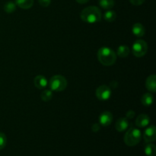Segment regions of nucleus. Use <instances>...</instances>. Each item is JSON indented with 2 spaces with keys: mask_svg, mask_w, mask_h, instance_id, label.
Masks as SVG:
<instances>
[{
  "mask_svg": "<svg viewBox=\"0 0 156 156\" xmlns=\"http://www.w3.org/2000/svg\"><path fill=\"white\" fill-rule=\"evenodd\" d=\"M101 12L99 8L96 6H88L81 12V18L85 22L88 24H94L101 19Z\"/></svg>",
  "mask_w": 156,
  "mask_h": 156,
  "instance_id": "1",
  "label": "nucleus"
},
{
  "mask_svg": "<svg viewBox=\"0 0 156 156\" xmlns=\"http://www.w3.org/2000/svg\"><path fill=\"white\" fill-rule=\"evenodd\" d=\"M98 59L102 65L110 66L115 63L117 60V54L109 47H103L98 50Z\"/></svg>",
  "mask_w": 156,
  "mask_h": 156,
  "instance_id": "2",
  "label": "nucleus"
},
{
  "mask_svg": "<svg viewBox=\"0 0 156 156\" xmlns=\"http://www.w3.org/2000/svg\"><path fill=\"white\" fill-rule=\"evenodd\" d=\"M142 139L141 131L137 128H129L124 135V143L128 146H135L138 144Z\"/></svg>",
  "mask_w": 156,
  "mask_h": 156,
  "instance_id": "3",
  "label": "nucleus"
},
{
  "mask_svg": "<svg viewBox=\"0 0 156 156\" xmlns=\"http://www.w3.org/2000/svg\"><path fill=\"white\" fill-rule=\"evenodd\" d=\"M67 87V81L65 77L60 75L53 76L50 80V90L53 91H62Z\"/></svg>",
  "mask_w": 156,
  "mask_h": 156,
  "instance_id": "4",
  "label": "nucleus"
},
{
  "mask_svg": "<svg viewBox=\"0 0 156 156\" xmlns=\"http://www.w3.org/2000/svg\"><path fill=\"white\" fill-rule=\"evenodd\" d=\"M148 45L146 41L143 40H138L133 44V54L136 57H142L147 53Z\"/></svg>",
  "mask_w": 156,
  "mask_h": 156,
  "instance_id": "5",
  "label": "nucleus"
},
{
  "mask_svg": "<svg viewBox=\"0 0 156 156\" xmlns=\"http://www.w3.org/2000/svg\"><path fill=\"white\" fill-rule=\"evenodd\" d=\"M111 94L112 92H111V89L110 88V87L105 85L99 86L95 91L97 98L100 101H103L108 100L111 98Z\"/></svg>",
  "mask_w": 156,
  "mask_h": 156,
  "instance_id": "6",
  "label": "nucleus"
},
{
  "mask_svg": "<svg viewBox=\"0 0 156 156\" xmlns=\"http://www.w3.org/2000/svg\"><path fill=\"white\" fill-rule=\"evenodd\" d=\"M143 139L147 143H152L156 139V128L154 125H151L145 130Z\"/></svg>",
  "mask_w": 156,
  "mask_h": 156,
  "instance_id": "7",
  "label": "nucleus"
},
{
  "mask_svg": "<svg viewBox=\"0 0 156 156\" xmlns=\"http://www.w3.org/2000/svg\"><path fill=\"white\" fill-rule=\"evenodd\" d=\"M113 120V114L110 111H105L99 117V123L101 126H108L111 125Z\"/></svg>",
  "mask_w": 156,
  "mask_h": 156,
  "instance_id": "8",
  "label": "nucleus"
},
{
  "mask_svg": "<svg viewBox=\"0 0 156 156\" xmlns=\"http://www.w3.org/2000/svg\"><path fill=\"white\" fill-rule=\"evenodd\" d=\"M149 122H150V118H149V116L147 114H142L140 116H138V117L136 118V126L140 128L146 127L149 124Z\"/></svg>",
  "mask_w": 156,
  "mask_h": 156,
  "instance_id": "9",
  "label": "nucleus"
},
{
  "mask_svg": "<svg viewBox=\"0 0 156 156\" xmlns=\"http://www.w3.org/2000/svg\"><path fill=\"white\" fill-rule=\"evenodd\" d=\"M34 84L35 87L37 88L38 89H44L48 85V82H47V79H46L45 76L39 75L34 78Z\"/></svg>",
  "mask_w": 156,
  "mask_h": 156,
  "instance_id": "10",
  "label": "nucleus"
},
{
  "mask_svg": "<svg viewBox=\"0 0 156 156\" xmlns=\"http://www.w3.org/2000/svg\"><path fill=\"white\" fill-rule=\"evenodd\" d=\"M128 126H129V121H128L127 118L121 117L116 122L115 128L118 132H123L127 129Z\"/></svg>",
  "mask_w": 156,
  "mask_h": 156,
  "instance_id": "11",
  "label": "nucleus"
},
{
  "mask_svg": "<svg viewBox=\"0 0 156 156\" xmlns=\"http://www.w3.org/2000/svg\"><path fill=\"white\" fill-rule=\"evenodd\" d=\"M146 88L150 92H155L156 91V76L155 75H151L147 78L146 81Z\"/></svg>",
  "mask_w": 156,
  "mask_h": 156,
  "instance_id": "12",
  "label": "nucleus"
},
{
  "mask_svg": "<svg viewBox=\"0 0 156 156\" xmlns=\"http://www.w3.org/2000/svg\"><path fill=\"white\" fill-rule=\"evenodd\" d=\"M132 32L135 36L141 37L144 36L145 34V27L140 23H136L133 24L132 27Z\"/></svg>",
  "mask_w": 156,
  "mask_h": 156,
  "instance_id": "13",
  "label": "nucleus"
},
{
  "mask_svg": "<svg viewBox=\"0 0 156 156\" xmlns=\"http://www.w3.org/2000/svg\"><path fill=\"white\" fill-rule=\"evenodd\" d=\"M15 4L23 9H28L33 6L34 0H15Z\"/></svg>",
  "mask_w": 156,
  "mask_h": 156,
  "instance_id": "14",
  "label": "nucleus"
},
{
  "mask_svg": "<svg viewBox=\"0 0 156 156\" xmlns=\"http://www.w3.org/2000/svg\"><path fill=\"white\" fill-rule=\"evenodd\" d=\"M142 104L146 107H149L153 104L154 97L150 93H146L142 97Z\"/></svg>",
  "mask_w": 156,
  "mask_h": 156,
  "instance_id": "15",
  "label": "nucleus"
},
{
  "mask_svg": "<svg viewBox=\"0 0 156 156\" xmlns=\"http://www.w3.org/2000/svg\"><path fill=\"white\" fill-rule=\"evenodd\" d=\"M129 52H130V50H129V47L126 45H121L118 47L117 49V55L118 56L121 58H125L126 56H128V55L129 54Z\"/></svg>",
  "mask_w": 156,
  "mask_h": 156,
  "instance_id": "16",
  "label": "nucleus"
},
{
  "mask_svg": "<svg viewBox=\"0 0 156 156\" xmlns=\"http://www.w3.org/2000/svg\"><path fill=\"white\" fill-rule=\"evenodd\" d=\"M115 5L114 0H99V5L104 9L109 10Z\"/></svg>",
  "mask_w": 156,
  "mask_h": 156,
  "instance_id": "17",
  "label": "nucleus"
},
{
  "mask_svg": "<svg viewBox=\"0 0 156 156\" xmlns=\"http://www.w3.org/2000/svg\"><path fill=\"white\" fill-rule=\"evenodd\" d=\"M104 18H105V21H108V22H112V21H115L116 18H117V14L114 11L109 9L105 13Z\"/></svg>",
  "mask_w": 156,
  "mask_h": 156,
  "instance_id": "18",
  "label": "nucleus"
},
{
  "mask_svg": "<svg viewBox=\"0 0 156 156\" xmlns=\"http://www.w3.org/2000/svg\"><path fill=\"white\" fill-rule=\"evenodd\" d=\"M3 9H4V11L6 13H13V12L16 10V4H15V2L9 1L4 5Z\"/></svg>",
  "mask_w": 156,
  "mask_h": 156,
  "instance_id": "19",
  "label": "nucleus"
},
{
  "mask_svg": "<svg viewBox=\"0 0 156 156\" xmlns=\"http://www.w3.org/2000/svg\"><path fill=\"white\" fill-rule=\"evenodd\" d=\"M41 98L44 101L47 102L50 101L53 98V92L50 89H45L44 88L41 94Z\"/></svg>",
  "mask_w": 156,
  "mask_h": 156,
  "instance_id": "20",
  "label": "nucleus"
},
{
  "mask_svg": "<svg viewBox=\"0 0 156 156\" xmlns=\"http://www.w3.org/2000/svg\"><path fill=\"white\" fill-rule=\"evenodd\" d=\"M145 153L147 156H155L156 147L154 144L149 143L145 147Z\"/></svg>",
  "mask_w": 156,
  "mask_h": 156,
  "instance_id": "21",
  "label": "nucleus"
},
{
  "mask_svg": "<svg viewBox=\"0 0 156 156\" xmlns=\"http://www.w3.org/2000/svg\"><path fill=\"white\" fill-rule=\"evenodd\" d=\"M6 143H7V138H6L5 134L0 132V150L5 147Z\"/></svg>",
  "mask_w": 156,
  "mask_h": 156,
  "instance_id": "22",
  "label": "nucleus"
},
{
  "mask_svg": "<svg viewBox=\"0 0 156 156\" xmlns=\"http://www.w3.org/2000/svg\"><path fill=\"white\" fill-rule=\"evenodd\" d=\"M38 2L43 7H48L51 3V0H38Z\"/></svg>",
  "mask_w": 156,
  "mask_h": 156,
  "instance_id": "23",
  "label": "nucleus"
},
{
  "mask_svg": "<svg viewBox=\"0 0 156 156\" xmlns=\"http://www.w3.org/2000/svg\"><path fill=\"white\" fill-rule=\"evenodd\" d=\"M129 2L134 5H141L144 2L145 0H129Z\"/></svg>",
  "mask_w": 156,
  "mask_h": 156,
  "instance_id": "24",
  "label": "nucleus"
},
{
  "mask_svg": "<svg viewBox=\"0 0 156 156\" xmlns=\"http://www.w3.org/2000/svg\"><path fill=\"white\" fill-rule=\"evenodd\" d=\"M134 116H135V112L133 111H129L126 113V117H127V119L133 118Z\"/></svg>",
  "mask_w": 156,
  "mask_h": 156,
  "instance_id": "25",
  "label": "nucleus"
},
{
  "mask_svg": "<svg viewBox=\"0 0 156 156\" xmlns=\"http://www.w3.org/2000/svg\"><path fill=\"white\" fill-rule=\"evenodd\" d=\"M100 129V126H99V124H97V123H95V124H93L92 126V130L93 132L94 133H97L98 131Z\"/></svg>",
  "mask_w": 156,
  "mask_h": 156,
  "instance_id": "26",
  "label": "nucleus"
},
{
  "mask_svg": "<svg viewBox=\"0 0 156 156\" xmlns=\"http://www.w3.org/2000/svg\"><path fill=\"white\" fill-rule=\"evenodd\" d=\"M76 1L78 3H79V4H85V3L88 2L89 0H76Z\"/></svg>",
  "mask_w": 156,
  "mask_h": 156,
  "instance_id": "27",
  "label": "nucleus"
}]
</instances>
